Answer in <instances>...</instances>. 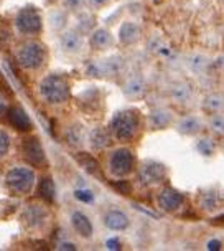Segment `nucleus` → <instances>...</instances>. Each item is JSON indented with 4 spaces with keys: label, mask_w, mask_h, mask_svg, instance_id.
I'll use <instances>...</instances> for the list:
<instances>
[{
    "label": "nucleus",
    "mask_w": 224,
    "mask_h": 251,
    "mask_svg": "<svg viewBox=\"0 0 224 251\" xmlns=\"http://www.w3.org/2000/svg\"><path fill=\"white\" fill-rule=\"evenodd\" d=\"M88 3L91 7H94V8H101V7L107 5V3H109V0H88Z\"/></svg>",
    "instance_id": "nucleus-39"
},
{
    "label": "nucleus",
    "mask_w": 224,
    "mask_h": 251,
    "mask_svg": "<svg viewBox=\"0 0 224 251\" xmlns=\"http://www.w3.org/2000/svg\"><path fill=\"white\" fill-rule=\"evenodd\" d=\"M111 142V136L109 132L106 131L104 127H94L91 132H89V144L94 151H102L109 146Z\"/></svg>",
    "instance_id": "nucleus-24"
},
{
    "label": "nucleus",
    "mask_w": 224,
    "mask_h": 251,
    "mask_svg": "<svg viewBox=\"0 0 224 251\" xmlns=\"http://www.w3.org/2000/svg\"><path fill=\"white\" fill-rule=\"evenodd\" d=\"M165 176H167V169L157 160H145L138 167V180L145 187L158 185L160 182H163Z\"/></svg>",
    "instance_id": "nucleus-7"
},
{
    "label": "nucleus",
    "mask_w": 224,
    "mask_h": 251,
    "mask_svg": "<svg viewBox=\"0 0 224 251\" xmlns=\"http://www.w3.org/2000/svg\"><path fill=\"white\" fill-rule=\"evenodd\" d=\"M60 45L61 50L68 53V55H78L84 47L83 35L78 30H66L60 37Z\"/></svg>",
    "instance_id": "nucleus-13"
},
{
    "label": "nucleus",
    "mask_w": 224,
    "mask_h": 251,
    "mask_svg": "<svg viewBox=\"0 0 224 251\" xmlns=\"http://www.w3.org/2000/svg\"><path fill=\"white\" fill-rule=\"evenodd\" d=\"M89 42H91L92 48H96V50H106V48H109L114 43V38H112V33L107 28H96L91 33Z\"/></svg>",
    "instance_id": "nucleus-22"
},
{
    "label": "nucleus",
    "mask_w": 224,
    "mask_h": 251,
    "mask_svg": "<svg viewBox=\"0 0 224 251\" xmlns=\"http://www.w3.org/2000/svg\"><path fill=\"white\" fill-rule=\"evenodd\" d=\"M8 147H10V137L5 131L0 129V157H3L8 152Z\"/></svg>",
    "instance_id": "nucleus-35"
},
{
    "label": "nucleus",
    "mask_w": 224,
    "mask_h": 251,
    "mask_svg": "<svg viewBox=\"0 0 224 251\" xmlns=\"http://www.w3.org/2000/svg\"><path fill=\"white\" fill-rule=\"evenodd\" d=\"M173 113L165 107H157L149 114V123L154 129H165L172 124Z\"/></svg>",
    "instance_id": "nucleus-21"
},
{
    "label": "nucleus",
    "mask_w": 224,
    "mask_h": 251,
    "mask_svg": "<svg viewBox=\"0 0 224 251\" xmlns=\"http://www.w3.org/2000/svg\"><path fill=\"white\" fill-rule=\"evenodd\" d=\"M170 98L178 104H186L193 98V88L188 81H175L170 86Z\"/></svg>",
    "instance_id": "nucleus-17"
},
{
    "label": "nucleus",
    "mask_w": 224,
    "mask_h": 251,
    "mask_svg": "<svg viewBox=\"0 0 224 251\" xmlns=\"http://www.w3.org/2000/svg\"><path fill=\"white\" fill-rule=\"evenodd\" d=\"M46 20H48V25H50L51 30L60 31V30L65 28L66 24H68V15H66L65 10L55 8V10H51L50 13H48Z\"/></svg>",
    "instance_id": "nucleus-26"
},
{
    "label": "nucleus",
    "mask_w": 224,
    "mask_h": 251,
    "mask_svg": "<svg viewBox=\"0 0 224 251\" xmlns=\"http://www.w3.org/2000/svg\"><path fill=\"white\" fill-rule=\"evenodd\" d=\"M224 205V195L221 192L214 190V188H208V190L200 192L198 195V207L206 213H214L221 210Z\"/></svg>",
    "instance_id": "nucleus-11"
},
{
    "label": "nucleus",
    "mask_w": 224,
    "mask_h": 251,
    "mask_svg": "<svg viewBox=\"0 0 224 251\" xmlns=\"http://www.w3.org/2000/svg\"><path fill=\"white\" fill-rule=\"evenodd\" d=\"M19 65L25 70H38L45 61V48L38 42H26L17 51Z\"/></svg>",
    "instance_id": "nucleus-4"
},
{
    "label": "nucleus",
    "mask_w": 224,
    "mask_h": 251,
    "mask_svg": "<svg viewBox=\"0 0 224 251\" xmlns=\"http://www.w3.org/2000/svg\"><path fill=\"white\" fill-rule=\"evenodd\" d=\"M183 201H185V197L177 188L165 187L158 194V207L165 212H177L183 205Z\"/></svg>",
    "instance_id": "nucleus-12"
},
{
    "label": "nucleus",
    "mask_w": 224,
    "mask_h": 251,
    "mask_svg": "<svg viewBox=\"0 0 224 251\" xmlns=\"http://www.w3.org/2000/svg\"><path fill=\"white\" fill-rule=\"evenodd\" d=\"M186 65L191 73L203 75V73H206V70L209 68V58L206 56L204 53H191L186 60Z\"/></svg>",
    "instance_id": "nucleus-23"
},
{
    "label": "nucleus",
    "mask_w": 224,
    "mask_h": 251,
    "mask_svg": "<svg viewBox=\"0 0 224 251\" xmlns=\"http://www.w3.org/2000/svg\"><path fill=\"white\" fill-rule=\"evenodd\" d=\"M149 50L150 51H154L155 55H160V56H167L170 58L173 55V51H172V48L168 47L167 43L163 42L160 37H154L150 40V43H149Z\"/></svg>",
    "instance_id": "nucleus-29"
},
{
    "label": "nucleus",
    "mask_w": 224,
    "mask_h": 251,
    "mask_svg": "<svg viewBox=\"0 0 224 251\" xmlns=\"http://www.w3.org/2000/svg\"><path fill=\"white\" fill-rule=\"evenodd\" d=\"M106 248L107 250H120V241L117 238H111L106 241Z\"/></svg>",
    "instance_id": "nucleus-38"
},
{
    "label": "nucleus",
    "mask_w": 224,
    "mask_h": 251,
    "mask_svg": "<svg viewBox=\"0 0 224 251\" xmlns=\"http://www.w3.org/2000/svg\"><path fill=\"white\" fill-rule=\"evenodd\" d=\"M22 151H23L25 159L28 160L31 165H35V167H43V165L46 164L45 149H43L42 142H40L37 137L25 139L23 146H22Z\"/></svg>",
    "instance_id": "nucleus-9"
},
{
    "label": "nucleus",
    "mask_w": 224,
    "mask_h": 251,
    "mask_svg": "<svg viewBox=\"0 0 224 251\" xmlns=\"http://www.w3.org/2000/svg\"><path fill=\"white\" fill-rule=\"evenodd\" d=\"M109 131L117 141H131L138 131V114L132 109L119 111L111 119Z\"/></svg>",
    "instance_id": "nucleus-2"
},
{
    "label": "nucleus",
    "mask_w": 224,
    "mask_h": 251,
    "mask_svg": "<svg viewBox=\"0 0 224 251\" xmlns=\"http://www.w3.org/2000/svg\"><path fill=\"white\" fill-rule=\"evenodd\" d=\"M76 159H78V162L83 165L86 172L92 174V176H97V174H99V164H97V160L94 159V157H91L89 154H78Z\"/></svg>",
    "instance_id": "nucleus-30"
},
{
    "label": "nucleus",
    "mask_w": 224,
    "mask_h": 251,
    "mask_svg": "<svg viewBox=\"0 0 224 251\" xmlns=\"http://www.w3.org/2000/svg\"><path fill=\"white\" fill-rule=\"evenodd\" d=\"M109 170L114 177H127L134 170V154L131 149H115L109 157Z\"/></svg>",
    "instance_id": "nucleus-5"
},
{
    "label": "nucleus",
    "mask_w": 224,
    "mask_h": 251,
    "mask_svg": "<svg viewBox=\"0 0 224 251\" xmlns=\"http://www.w3.org/2000/svg\"><path fill=\"white\" fill-rule=\"evenodd\" d=\"M65 137H66V142L73 147H79L83 144L84 141V134H83V127L79 124L76 126H69L65 132Z\"/></svg>",
    "instance_id": "nucleus-27"
},
{
    "label": "nucleus",
    "mask_w": 224,
    "mask_h": 251,
    "mask_svg": "<svg viewBox=\"0 0 224 251\" xmlns=\"http://www.w3.org/2000/svg\"><path fill=\"white\" fill-rule=\"evenodd\" d=\"M8 121H10V124L15 129H19V131H30L31 129V121L28 118V114H26V111L20 106L12 107V109L8 111Z\"/></svg>",
    "instance_id": "nucleus-19"
},
{
    "label": "nucleus",
    "mask_w": 224,
    "mask_h": 251,
    "mask_svg": "<svg viewBox=\"0 0 224 251\" xmlns=\"http://www.w3.org/2000/svg\"><path fill=\"white\" fill-rule=\"evenodd\" d=\"M40 96L48 104H63L69 98V84L61 75H48L40 81Z\"/></svg>",
    "instance_id": "nucleus-1"
},
{
    "label": "nucleus",
    "mask_w": 224,
    "mask_h": 251,
    "mask_svg": "<svg viewBox=\"0 0 224 251\" xmlns=\"http://www.w3.org/2000/svg\"><path fill=\"white\" fill-rule=\"evenodd\" d=\"M203 109L209 114L221 113V111H224V94L211 93V94H208V96H204Z\"/></svg>",
    "instance_id": "nucleus-25"
},
{
    "label": "nucleus",
    "mask_w": 224,
    "mask_h": 251,
    "mask_svg": "<svg viewBox=\"0 0 224 251\" xmlns=\"http://www.w3.org/2000/svg\"><path fill=\"white\" fill-rule=\"evenodd\" d=\"M94 25V19L89 13H84V15L79 17V30L81 31H89Z\"/></svg>",
    "instance_id": "nucleus-36"
},
{
    "label": "nucleus",
    "mask_w": 224,
    "mask_h": 251,
    "mask_svg": "<svg viewBox=\"0 0 224 251\" xmlns=\"http://www.w3.org/2000/svg\"><path fill=\"white\" fill-rule=\"evenodd\" d=\"M196 151H198L201 155L209 157L216 152V142H214L211 137H200L198 141H196Z\"/></svg>",
    "instance_id": "nucleus-31"
},
{
    "label": "nucleus",
    "mask_w": 224,
    "mask_h": 251,
    "mask_svg": "<svg viewBox=\"0 0 224 251\" xmlns=\"http://www.w3.org/2000/svg\"><path fill=\"white\" fill-rule=\"evenodd\" d=\"M86 2L88 0H63V5L69 12H81L86 7Z\"/></svg>",
    "instance_id": "nucleus-33"
},
{
    "label": "nucleus",
    "mask_w": 224,
    "mask_h": 251,
    "mask_svg": "<svg viewBox=\"0 0 224 251\" xmlns=\"http://www.w3.org/2000/svg\"><path fill=\"white\" fill-rule=\"evenodd\" d=\"M124 68V61L120 56H109L106 60L92 61L88 65V73L91 76H115Z\"/></svg>",
    "instance_id": "nucleus-8"
},
{
    "label": "nucleus",
    "mask_w": 224,
    "mask_h": 251,
    "mask_svg": "<svg viewBox=\"0 0 224 251\" xmlns=\"http://www.w3.org/2000/svg\"><path fill=\"white\" fill-rule=\"evenodd\" d=\"M209 129L214 134H219V136H224V111L221 113H214L211 118H209Z\"/></svg>",
    "instance_id": "nucleus-32"
},
{
    "label": "nucleus",
    "mask_w": 224,
    "mask_h": 251,
    "mask_svg": "<svg viewBox=\"0 0 224 251\" xmlns=\"http://www.w3.org/2000/svg\"><path fill=\"white\" fill-rule=\"evenodd\" d=\"M46 210L43 207H40L37 203H31V205H26L22 212V222L26 228L30 230H37V228H42L45 223H46Z\"/></svg>",
    "instance_id": "nucleus-10"
},
{
    "label": "nucleus",
    "mask_w": 224,
    "mask_h": 251,
    "mask_svg": "<svg viewBox=\"0 0 224 251\" xmlns=\"http://www.w3.org/2000/svg\"><path fill=\"white\" fill-rule=\"evenodd\" d=\"M142 30L135 22H124L119 28V40L124 45H134L140 40Z\"/></svg>",
    "instance_id": "nucleus-18"
},
{
    "label": "nucleus",
    "mask_w": 224,
    "mask_h": 251,
    "mask_svg": "<svg viewBox=\"0 0 224 251\" xmlns=\"http://www.w3.org/2000/svg\"><path fill=\"white\" fill-rule=\"evenodd\" d=\"M223 248V243L219 240H209L208 243H206V250L209 251H219Z\"/></svg>",
    "instance_id": "nucleus-37"
},
{
    "label": "nucleus",
    "mask_w": 224,
    "mask_h": 251,
    "mask_svg": "<svg viewBox=\"0 0 224 251\" xmlns=\"http://www.w3.org/2000/svg\"><path fill=\"white\" fill-rule=\"evenodd\" d=\"M58 250H76V245L74 243H69V241H63V243L58 245Z\"/></svg>",
    "instance_id": "nucleus-40"
},
{
    "label": "nucleus",
    "mask_w": 224,
    "mask_h": 251,
    "mask_svg": "<svg viewBox=\"0 0 224 251\" xmlns=\"http://www.w3.org/2000/svg\"><path fill=\"white\" fill-rule=\"evenodd\" d=\"M104 225L112 231H124L131 225V220L122 210H109L104 215Z\"/></svg>",
    "instance_id": "nucleus-15"
},
{
    "label": "nucleus",
    "mask_w": 224,
    "mask_h": 251,
    "mask_svg": "<svg viewBox=\"0 0 224 251\" xmlns=\"http://www.w3.org/2000/svg\"><path fill=\"white\" fill-rule=\"evenodd\" d=\"M43 20L40 13L33 7H25L17 13L15 17V26L20 33L23 35H33L42 30Z\"/></svg>",
    "instance_id": "nucleus-6"
},
{
    "label": "nucleus",
    "mask_w": 224,
    "mask_h": 251,
    "mask_svg": "<svg viewBox=\"0 0 224 251\" xmlns=\"http://www.w3.org/2000/svg\"><path fill=\"white\" fill-rule=\"evenodd\" d=\"M124 94L131 100H138L142 98L147 91V83L140 75H132L131 78H127V81L124 83L122 88Z\"/></svg>",
    "instance_id": "nucleus-16"
},
{
    "label": "nucleus",
    "mask_w": 224,
    "mask_h": 251,
    "mask_svg": "<svg viewBox=\"0 0 224 251\" xmlns=\"http://www.w3.org/2000/svg\"><path fill=\"white\" fill-rule=\"evenodd\" d=\"M5 111V100H3V96L0 94V114Z\"/></svg>",
    "instance_id": "nucleus-41"
},
{
    "label": "nucleus",
    "mask_w": 224,
    "mask_h": 251,
    "mask_svg": "<svg viewBox=\"0 0 224 251\" xmlns=\"http://www.w3.org/2000/svg\"><path fill=\"white\" fill-rule=\"evenodd\" d=\"M5 183L13 194H28L35 185V172L28 167H13L7 172Z\"/></svg>",
    "instance_id": "nucleus-3"
},
{
    "label": "nucleus",
    "mask_w": 224,
    "mask_h": 251,
    "mask_svg": "<svg viewBox=\"0 0 224 251\" xmlns=\"http://www.w3.org/2000/svg\"><path fill=\"white\" fill-rule=\"evenodd\" d=\"M201 129H203V123L196 116H185L177 123V131L183 136H196Z\"/></svg>",
    "instance_id": "nucleus-20"
},
{
    "label": "nucleus",
    "mask_w": 224,
    "mask_h": 251,
    "mask_svg": "<svg viewBox=\"0 0 224 251\" xmlns=\"http://www.w3.org/2000/svg\"><path fill=\"white\" fill-rule=\"evenodd\" d=\"M71 225H73L74 231L78 233L79 236H83V238H91L92 236L94 226L86 213L79 212V210L71 213Z\"/></svg>",
    "instance_id": "nucleus-14"
},
{
    "label": "nucleus",
    "mask_w": 224,
    "mask_h": 251,
    "mask_svg": "<svg viewBox=\"0 0 224 251\" xmlns=\"http://www.w3.org/2000/svg\"><path fill=\"white\" fill-rule=\"evenodd\" d=\"M74 197L78 200L84 201V203H91V201L94 200V194L91 190H88V188H79V190H76Z\"/></svg>",
    "instance_id": "nucleus-34"
},
{
    "label": "nucleus",
    "mask_w": 224,
    "mask_h": 251,
    "mask_svg": "<svg viewBox=\"0 0 224 251\" xmlns=\"http://www.w3.org/2000/svg\"><path fill=\"white\" fill-rule=\"evenodd\" d=\"M38 194L40 197L45 200V201H53L55 200V182L51 180L50 177H45L42 178V182H40V187H38Z\"/></svg>",
    "instance_id": "nucleus-28"
}]
</instances>
